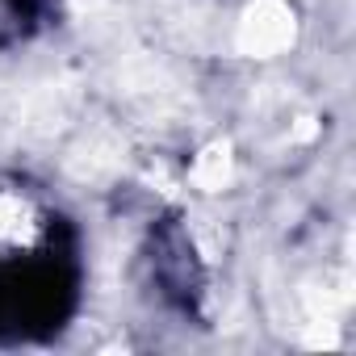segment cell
<instances>
[{"label": "cell", "instance_id": "1", "mask_svg": "<svg viewBox=\"0 0 356 356\" xmlns=\"http://www.w3.org/2000/svg\"><path fill=\"white\" fill-rule=\"evenodd\" d=\"M42 235H47V222H42L38 202L22 189L0 185V256H22L38 248Z\"/></svg>", "mask_w": 356, "mask_h": 356}]
</instances>
